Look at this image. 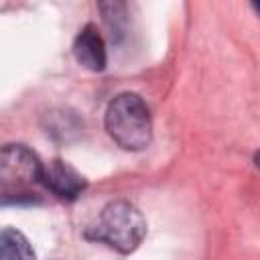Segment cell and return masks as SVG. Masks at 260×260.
Instances as JSON below:
<instances>
[{"label":"cell","instance_id":"6da1fadb","mask_svg":"<svg viewBox=\"0 0 260 260\" xmlns=\"http://www.w3.org/2000/svg\"><path fill=\"white\" fill-rule=\"evenodd\" d=\"M104 126L124 150H144L152 140V120L146 102L132 91L118 93L106 110Z\"/></svg>","mask_w":260,"mask_h":260},{"label":"cell","instance_id":"7a4b0ae2","mask_svg":"<svg viewBox=\"0 0 260 260\" xmlns=\"http://www.w3.org/2000/svg\"><path fill=\"white\" fill-rule=\"evenodd\" d=\"M146 236V219L136 205L130 201H112L108 203L98 221L87 230V238L104 242L110 248L130 254L134 252Z\"/></svg>","mask_w":260,"mask_h":260},{"label":"cell","instance_id":"3957f363","mask_svg":"<svg viewBox=\"0 0 260 260\" xmlns=\"http://www.w3.org/2000/svg\"><path fill=\"white\" fill-rule=\"evenodd\" d=\"M43 162L24 144H6L0 152V191L2 203L32 199L30 189L43 183Z\"/></svg>","mask_w":260,"mask_h":260},{"label":"cell","instance_id":"277c9868","mask_svg":"<svg viewBox=\"0 0 260 260\" xmlns=\"http://www.w3.org/2000/svg\"><path fill=\"white\" fill-rule=\"evenodd\" d=\"M43 185L59 199L73 201L81 195L87 183L81 177V173H77V169H73L69 162L61 158H55L43 167Z\"/></svg>","mask_w":260,"mask_h":260},{"label":"cell","instance_id":"5b68a950","mask_svg":"<svg viewBox=\"0 0 260 260\" xmlns=\"http://www.w3.org/2000/svg\"><path fill=\"white\" fill-rule=\"evenodd\" d=\"M73 55H75L77 63L89 71L106 69V63H108L106 43L93 24H87L77 32V37L73 41Z\"/></svg>","mask_w":260,"mask_h":260},{"label":"cell","instance_id":"8992f818","mask_svg":"<svg viewBox=\"0 0 260 260\" xmlns=\"http://www.w3.org/2000/svg\"><path fill=\"white\" fill-rule=\"evenodd\" d=\"M0 260H37L30 242L14 228H4L0 234Z\"/></svg>","mask_w":260,"mask_h":260},{"label":"cell","instance_id":"52a82bcc","mask_svg":"<svg viewBox=\"0 0 260 260\" xmlns=\"http://www.w3.org/2000/svg\"><path fill=\"white\" fill-rule=\"evenodd\" d=\"M252 10H254V12L260 16V2H252Z\"/></svg>","mask_w":260,"mask_h":260},{"label":"cell","instance_id":"ba28073f","mask_svg":"<svg viewBox=\"0 0 260 260\" xmlns=\"http://www.w3.org/2000/svg\"><path fill=\"white\" fill-rule=\"evenodd\" d=\"M254 160H256V167H258V169H260V150H258V152H256V158H254Z\"/></svg>","mask_w":260,"mask_h":260}]
</instances>
